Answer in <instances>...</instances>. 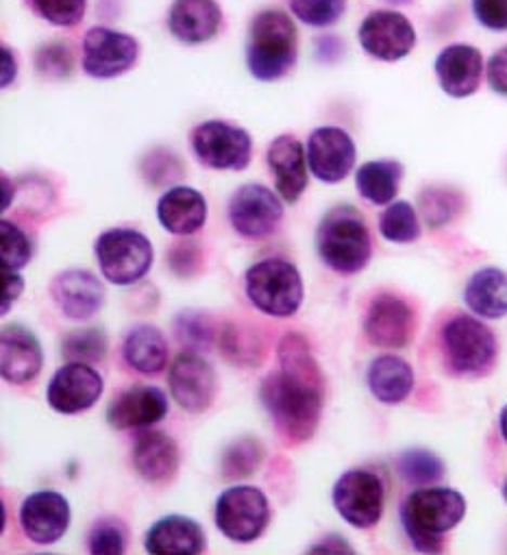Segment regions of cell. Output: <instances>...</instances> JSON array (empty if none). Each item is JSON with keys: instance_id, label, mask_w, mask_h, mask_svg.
Here are the masks:
<instances>
[{"instance_id": "6da1fadb", "label": "cell", "mask_w": 507, "mask_h": 555, "mask_svg": "<svg viewBox=\"0 0 507 555\" xmlns=\"http://www.w3.org/2000/svg\"><path fill=\"white\" fill-rule=\"evenodd\" d=\"M277 358L280 371L262 382L260 401L277 431L290 444H301L312 440L318 429L325 403V377L301 334H286L280 343Z\"/></svg>"}, {"instance_id": "7a4b0ae2", "label": "cell", "mask_w": 507, "mask_h": 555, "mask_svg": "<svg viewBox=\"0 0 507 555\" xmlns=\"http://www.w3.org/2000/svg\"><path fill=\"white\" fill-rule=\"evenodd\" d=\"M299 57V34L292 18L282 10H264L250 23L246 66L258 81L284 79Z\"/></svg>"}, {"instance_id": "3957f363", "label": "cell", "mask_w": 507, "mask_h": 555, "mask_svg": "<svg viewBox=\"0 0 507 555\" xmlns=\"http://www.w3.org/2000/svg\"><path fill=\"white\" fill-rule=\"evenodd\" d=\"M466 514V499L453 488H418L401 505V522L418 551H442V535Z\"/></svg>"}, {"instance_id": "277c9868", "label": "cell", "mask_w": 507, "mask_h": 555, "mask_svg": "<svg viewBox=\"0 0 507 555\" xmlns=\"http://www.w3.org/2000/svg\"><path fill=\"white\" fill-rule=\"evenodd\" d=\"M316 250L323 263L338 274L364 270L373 257V240L364 216L351 205L327 211L316 231Z\"/></svg>"}, {"instance_id": "5b68a950", "label": "cell", "mask_w": 507, "mask_h": 555, "mask_svg": "<svg viewBox=\"0 0 507 555\" xmlns=\"http://www.w3.org/2000/svg\"><path fill=\"white\" fill-rule=\"evenodd\" d=\"M244 284L252 308L275 319L295 317L306 297L299 268L284 257H266L252 263L246 270Z\"/></svg>"}, {"instance_id": "8992f818", "label": "cell", "mask_w": 507, "mask_h": 555, "mask_svg": "<svg viewBox=\"0 0 507 555\" xmlns=\"http://www.w3.org/2000/svg\"><path fill=\"white\" fill-rule=\"evenodd\" d=\"M94 255L105 280L127 288L142 282L153 268V244L138 229H107L94 242Z\"/></svg>"}, {"instance_id": "52a82bcc", "label": "cell", "mask_w": 507, "mask_h": 555, "mask_svg": "<svg viewBox=\"0 0 507 555\" xmlns=\"http://www.w3.org/2000/svg\"><path fill=\"white\" fill-rule=\"evenodd\" d=\"M216 527L224 538L248 544L256 542L271 522V503L256 486H231L216 499Z\"/></svg>"}, {"instance_id": "ba28073f", "label": "cell", "mask_w": 507, "mask_h": 555, "mask_svg": "<svg viewBox=\"0 0 507 555\" xmlns=\"http://www.w3.org/2000/svg\"><path fill=\"white\" fill-rule=\"evenodd\" d=\"M446 366L457 375H481L496 358V338L481 321L457 314L442 330Z\"/></svg>"}, {"instance_id": "9c48e42d", "label": "cell", "mask_w": 507, "mask_h": 555, "mask_svg": "<svg viewBox=\"0 0 507 555\" xmlns=\"http://www.w3.org/2000/svg\"><path fill=\"white\" fill-rule=\"evenodd\" d=\"M192 151L211 170H244L250 164L252 140L248 131L224 120H207L194 127Z\"/></svg>"}, {"instance_id": "30bf717a", "label": "cell", "mask_w": 507, "mask_h": 555, "mask_svg": "<svg viewBox=\"0 0 507 555\" xmlns=\"http://www.w3.org/2000/svg\"><path fill=\"white\" fill-rule=\"evenodd\" d=\"M386 503V488L379 475L353 468L340 475L334 486L336 512L358 529H370L381 520Z\"/></svg>"}, {"instance_id": "8fae6325", "label": "cell", "mask_w": 507, "mask_h": 555, "mask_svg": "<svg viewBox=\"0 0 507 555\" xmlns=\"http://www.w3.org/2000/svg\"><path fill=\"white\" fill-rule=\"evenodd\" d=\"M231 227L248 240H262L277 231L284 220L282 198L262 183L237 188L229 201Z\"/></svg>"}, {"instance_id": "7c38bea8", "label": "cell", "mask_w": 507, "mask_h": 555, "mask_svg": "<svg viewBox=\"0 0 507 555\" xmlns=\"http://www.w3.org/2000/svg\"><path fill=\"white\" fill-rule=\"evenodd\" d=\"M140 57V44L133 36L92 27L83 38V73L92 79H116L129 73Z\"/></svg>"}, {"instance_id": "4fadbf2b", "label": "cell", "mask_w": 507, "mask_h": 555, "mask_svg": "<svg viewBox=\"0 0 507 555\" xmlns=\"http://www.w3.org/2000/svg\"><path fill=\"white\" fill-rule=\"evenodd\" d=\"M358 40L366 55L379 62H399L416 47V31L403 14L377 10L362 21Z\"/></svg>"}, {"instance_id": "5bb4252c", "label": "cell", "mask_w": 507, "mask_h": 555, "mask_svg": "<svg viewBox=\"0 0 507 555\" xmlns=\"http://www.w3.org/2000/svg\"><path fill=\"white\" fill-rule=\"evenodd\" d=\"M168 384L174 403L192 414L209 410L216 399V373L211 364L194 351H183L174 358Z\"/></svg>"}, {"instance_id": "9a60e30c", "label": "cell", "mask_w": 507, "mask_h": 555, "mask_svg": "<svg viewBox=\"0 0 507 555\" xmlns=\"http://www.w3.org/2000/svg\"><path fill=\"white\" fill-rule=\"evenodd\" d=\"M308 166L323 183H340L355 166L358 149L353 138L340 127H318L308 140Z\"/></svg>"}, {"instance_id": "2e32d148", "label": "cell", "mask_w": 507, "mask_h": 555, "mask_svg": "<svg viewBox=\"0 0 507 555\" xmlns=\"http://www.w3.org/2000/svg\"><path fill=\"white\" fill-rule=\"evenodd\" d=\"M103 386L96 369L86 362H68L49 382L47 401L60 414H81L101 399Z\"/></svg>"}, {"instance_id": "e0dca14e", "label": "cell", "mask_w": 507, "mask_h": 555, "mask_svg": "<svg viewBox=\"0 0 507 555\" xmlns=\"http://www.w3.org/2000/svg\"><path fill=\"white\" fill-rule=\"evenodd\" d=\"M73 520L68 499L57 490H38L21 505V527L34 544L60 542Z\"/></svg>"}, {"instance_id": "ac0fdd59", "label": "cell", "mask_w": 507, "mask_h": 555, "mask_svg": "<svg viewBox=\"0 0 507 555\" xmlns=\"http://www.w3.org/2000/svg\"><path fill=\"white\" fill-rule=\"evenodd\" d=\"M416 330L412 308L394 295H379L368 306L364 334L379 349H403L410 345Z\"/></svg>"}, {"instance_id": "d6986e66", "label": "cell", "mask_w": 507, "mask_h": 555, "mask_svg": "<svg viewBox=\"0 0 507 555\" xmlns=\"http://www.w3.org/2000/svg\"><path fill=\"white\" fill-rule=\"evenodd\" d=\"M51 297L70 321H90L105 306V288L90 270L73 268L60 272L51 284Z\"/></svg>"}, {"instance_id": "ffe728a7", "label": "cell", "mask_w": 507, "mask_h": 555, "mask_svg": "<svg viewBox=\"0 0 507 555\" xmlns=\"http://www.w3.org/2000/svg\"><path fill=\"white\" fill-rule=\"evenodd\" d=\"M44 366L42 345L36 334L23 325H5L0 334V373L14 386L34 382Z\"/></svg>"}, {"instance_id": "44dd1931", "label": "cell", "mask_w": 507, "mask_h": 555, "mask_svg": "<svg viewBox=\"0 0 507 555\" xmlns=\"http://www.w3.org/2000/svg\"><path fill=\"white\" fill-rule=\"evenodd\" d=\"M168 414V397L164 390L146 384H138L114 397L107 408V423L118 429H144Z\"/></svg>"}, {"instance_id": "7402d4cb", "label": "cell", "mask_w": 507, "mask_h": 555, "mask_svg": "<svg viewBox=\"0 0 507 555\" xmlns=\"http://www.w3.org/2000/svg\"><path fill=\"white\" fill-rule=\"evenodd\" d=\"M133 468L148 483H168L179 470V444L159 429H142L133 442Z\"/></svg>"}, {"instance_id": "603a6c76", "label": "cell", "mask_w": 507, "mask_h": 555, "mask_svg": "<svg viewBox=\"0 0 507 555\" xmlns=\"http://www.w3.org/2000/svg\"><path fill=\"white\" fill-rule=\"evenodd\" d=\"M277 194L286 203H297L308 188V153L295 135H280L266 153Z\"/></svg>"}, {"instance_id": "cb8c5ba5", "label": "cell", "mask_w": 507, "mask_h": 555, "mask_svg": "<svg viewBox=\"0 0 507 555\" xmlns=\"http://www.w3.org/2000/svg\"><path fill=\"white\" fill-rule=\"evenodd\" d=\"M440 88L453 99H466L479 90L483 77L481 51L468 44H451L435 60Z\"/></svg>"}, {"instance_id": "d4e9b609", "label": "cell", "mask_w": 507, "mask_h": 555, "mask_svg": "<svg viewBox=\"0 0 507 555\" xmlns=\"http://www.w3.org/2000/svg\"><path fill=\"white\" fill-rule=\"evenodd\" d=\"M222 25L216 0H174L168 10V31L181 44H205Z\"/></svg>"}, {"instance_id": "484cf974", "label": "cell", "mask_w": 507, "mask_h": 555, "mask_svg": "<svg viewBox=\"0 0 507 555\" xmlns=\"http://www.w3.org/2000/svg\"><path fill=\"white\" fill-rule=\"evenodd\" d=\"M144 546L153 555H196L205 551L207 538L198 520L170 514L148 527Z\"/></svg>"}, {"instance_id": "4316f807", "label": "cell", "mask_w": 507, "mask_h": 555, "mask_svg": "<svg viewBox=\"0 0 507 555\" xmlns=\"http://www.w3.org/2000/svg\"><path fill=\"white\" fill-rule=\"evenodd\" d=\"M157 220L172 235H194L207 222V201L190 185H174L157 201Z\"/></svg>"}, {"instance_id": "83f0119b", "label": "cell", "mask_w": 507, "mask_h": 555, "mask_svg": "<svg viewBox=\"0 0 507 555\" xmlns=\"http://www.w3.org/2000/svg\"><path fill=\"white\" fill-rule=\"evenodd\" d=\"M464 301L477 317L490 321L507 317V274L498 268L477 270L466 284Z\"/></svg>"}, {"instance_id": "f1b7e54d", "label": "cell", "mask_w": 507, "mask_h": 555, "mask_svg": "<svg viewBox=\"0 0 507 555\" xmlns=\"http://www.w3.org/2000/svg\"><path fill=\"white\" fill-rule=\"evenodd\" d=\"M368 388L379 403L396 405L414 388V371L399 356H379L368 369Z\"/></svg>"}, {"instance_id": "f546056e", "label": "cell", "mask_w": 507, "mask_h": 555, "mask_svg": "<svg viewBox=\"0 0 507 555\" xmlns=\"http://www.w3.org/2000/svg\"><path fill=\"white\" fill-rule=\"evenodd\" d=\"M122 358L138 373L157 375L168 364V343L157 327L138 325L125 338Z\"/></svg>"}, {"instance_id": "4dcf8cb0", "label": "cell", "mask_w": 507, "mask_h": 555, "mask_svg": "<svg viewBox=\"0 0 507 555\" xmlns=\"http://www.w3.org/2000/svg\"><path fill=\"white\" fill-rule=\"evenodd\" d=\"M403 179V166L394 159H375L358 168L355 185L362 198L373 205H388L394 201Z\"/></svg>"}, {"instance_id": "1f68e13d", "label": "cell", "mask_w": 507, "mask_h": 555, "mask_svg": "<svg viewBox=\"0 0 507 555\" xmlns=\"http://www.w3.org/2000/svg\"><path fill=\"white\" fill-rule=\"evenodd\" d=\"M266 449L256 438H239L222 453V475L226 479L250 477L264 462Z\"/></svg>"}, {"instance_id": "d6a6232c", "label": "cell", "mask_w": 507, "mask_h": 555, "mask_svg": "<svg viewBox=\"0 0 507 555\" xmlns=\"http://www.w3.org/2000/svg\"><path fill=\"white\" fill-rule=\"evenodd\" d=\"M379 233L394 244H410L420 237L418 214L412 203L396 201L379 218Z\"/></svg>"}, {"instance_id": "836d02e7", "label": "cell", "mask_w": 507, "mask_h": 555, "mask_svg": "<svg viewBox=\"0 0 507 555\" xmlns=\"http://www.w3.org/2000/svg\"><path fill=\"white\" fill-rule=\"evenodd\" d=\"M401 477L412 486H431L444 477L442 460L425 449H410L396 460Z\"/></svg>"}, {"instance_id": "e575fe53", "label": "cell", "mask_w": 507, "mask_h": 555, "mask_svg": "<svg viewBox=\"0 0 507 555\" xmlns=\"http://www.w3.org/2000/svg\"><path fill=\"white\" fill-rule=\"evenodd\" d=\"M62 349H64V358L68 362L94 364V362L105 360L107 349H109V340H107L103 330L90 327V330L70 332L64 338V347Z\"/></svg>"}, {"instance_id": "d590c367", "label": "cell", "mask_w": 507, "mask_h": 555, "mask_svg": "<svg viewBox=\"0 0 507 555\" xmlns=\"http://www.w3.org/2000/svg\"><path fill=\"white\" fill-rule=\"evenodd\" d=\"M174 334H177V340L190 351L211 349L213 336H216L209 317L203 314V312H196V310H187V312L177 314Z\"/></svg>"}, {"instance_id": "8d00e7d4", "label": "cell", "mask_w": 507, "mask_h": 555, "mask_svg": "<svg viewBox=\"0 0 507 555\" xmlns=\"http://www.w3.org/2000/svg\"><path fill=\"white\" fill-rule=\"evenodd\" d=\"M31 257V237L12 220L0 222V261H3V268L23 270Z\"/></svg>"}, {"instance_id": "74e56055", "label": "cell", "mask_w": 507, "mask_h": 555, "mask_svg": "<svg viewBox=\"0 0 507 555\" xmlns=\"http://www.w3.org/2000/svg\"><path fill=\"white\" fill-rule=\"evenodd\" d=\"M290 10L303 25L325 29L342 18L347 12V0H290Z\"/></svg>"}, {"instance_id": "f35d334b", "label": "cell", "mask_w": 507, "mask_h": 555, "mask_svg": "<svg viewBox=\"0 0 507 555\" xmlns=\"http://www.w3.org/2000/svg\"><path fill=\"white\" fill-rule=\"evenodd\" d=\"M36 14L53 27H77L88 10V0H31Z\"/></svg>"}, {"instance_id": "ab89813d", "label": "cell", "mask_w": 507, "mask_h": 555, "mask_svg": "<svg viewBox=\"0 0 507 555\" xmlns=\"http://www.w3.org/2000/svg\"><path fill=\"white\" fill-rule=\"evenodd\" d=\"M420 209L429 227H442L459 209V196L446 188H429L420 194Z\"/></svg>"}, {"instance_id": "60d3db41", "label": "cell", "mask_w": 507, "mask_h": 555, "mask_svg": "<svg viewBox=\"0 0 507 555\" xmlns=\"http://www.w3.org/2000/svg\"><path fill=\"white\" fill-rule=\"evenodd\" d=\"M88 544L94 555H120L127 551V531L122 522L105 518L92 527Z\"/></svg>"}, {"instance_id": "b9f144b4", "label": "cell", "mask_w": 507, "mask_h": 555, "mask_svg": "<svg viewBox=\"0 0 507 555\" xmlns=\"http://www.w3.org/2000/svg\"><path fill=\"white\" fill-rule=\"evenodd\" d=\"M220 347L224 356L237 364H252V360H260V345L256 347V338L235 325L224 330L220 336Z\"/></svg>"}, {"instance_id": "7bdbcfd3", "label": "cell", "mask_w": 507, "mask_h": 555, "mask_svg": "<svg viewBox=\"0 0 507 555\" xmlns=\"http://www.w3.org/2000/svg\"><path fill=\"white\" fill-rule=\"evenodd\" d=\"M36 68L49 79H64L73 73V53L64 44H47L38 51Z\"/></svg>"}, {"instance_id": "ee69618b", "label": "cell", "mask_w": 507, "mask_h": 555, "mask_svg": "<svg viewBox=\"0 0 507 555\" xmlns=\"http://www.w3.org/2000/svg\"><path fill=\"white\" fill-rule=\"evenodd\" d=\"M168 266L177 276H194L203 266V253L194 240H181L168 250Z\"/></svg>"}, {"instance_id": "f6af8a7d", "label": "cell", "mask_w": 507, "mask_h": 555, "mask_svg": "<svg viewBox=\"0 0 507 555\" xmlns=\"http://www.w3.org/2000/svg\"><path fill=\"white\" fill-rule=\"evenodd\" d=\"M477 23L490 31H507V0H472Z\"/></svg>"}, {"instance_id": "bcb514c9", "label": "cell", "mask_w": 507, "mask_h": 555, "mask_svg": "<svg viewBox=\"0 0 507 555\" xmlns=\"http://www.w3.org/2000/svg\"><path fill=\"white\" fill-rule=\"evenodd\" d=\"M0 299H3V306H0V310H3V314L10 312V308L21 299V295L25 293V280L21 270H8L3 268V276H0Z\"/></svg>"}, {"instance_id": "7dc6e473", "label": "cell", "mask_w": 507, "mask_h": 555, "mask_svg": "<svg viewBox=\"0 0 507 555\" xmlns=\"http://www.w3.org/2000/svg\"><path fill=\"white\" fill-rule=\"evenodd\" d=\"M487 83L496 94L507 96V47L498 49L490 57V62H487Z\"/></svg>"}, {"instance_id": "c3c4849f", "label": "cell", "mask_w": 507, "mask_h": 555, "mask_svg": "<svg viewBox=\"0 0 507 555\" xmlns=\"http://www.w3.org/2000/svg\"><path fill=\"white\" fill-rule=\"evenodd\" d=\"M310 553H353V548L349 546V542L342 535H327L325 540L312 544L308 548Z\"/></svg>"}, {"instance_id": "681fc988", "label": "cell", "mask_w": 507, "mask_h": 555, "mask_svg": "<svg viewBox=\"0 0 507 555\" xmlns=\"http://www.w3.org/2000/svg\"><path fill=\"white\" fill-rule=\"evenodd\" d=\"M18 75V64L10 47H3V88H10V83Z\"/></svg>"}, {"instance_id": "f907efd6", "label": "cell", "mask_w": 507, "mask_h": 555, "mask_svg": "<svg viewBox=\"0 0 507 555\" xmlns=\"http://www.w3.org/2000/svg\"><path fill=\"white\" fill-rule=\"evenodd\" d=\"M498 425H500V436H503V438H505V442H507V405L500 410Z\"/></svg>"}, {"instance_id": "816d5d0a", "label": "cell", "mask_w": 507, "mask_h": 555, "mask_svg": "<svg viewBox=\"0 0 507 555\" xmlns=\"http://www.w3.org/2000/svg\"><path fill=\"white\" fill-rule=\"evenodd\" d=\"M388 3H392V5H407V3H412V0H388Z\"/></svg>"}, {"instance_id": "f5cc1de1", "label": "cell", "mask_w": 507, "mask_h": 555, "mask_svg": "<svg viewBox=\"0 0 507 555\" xmlns=\"http://www.w3.org/2000/svg\"><path fill=\"white\" fill-rule=\"evenodd\" d=\"M503 496H505V501H507V481H505V488H503Z\"/></svg>"}]
</instances>
